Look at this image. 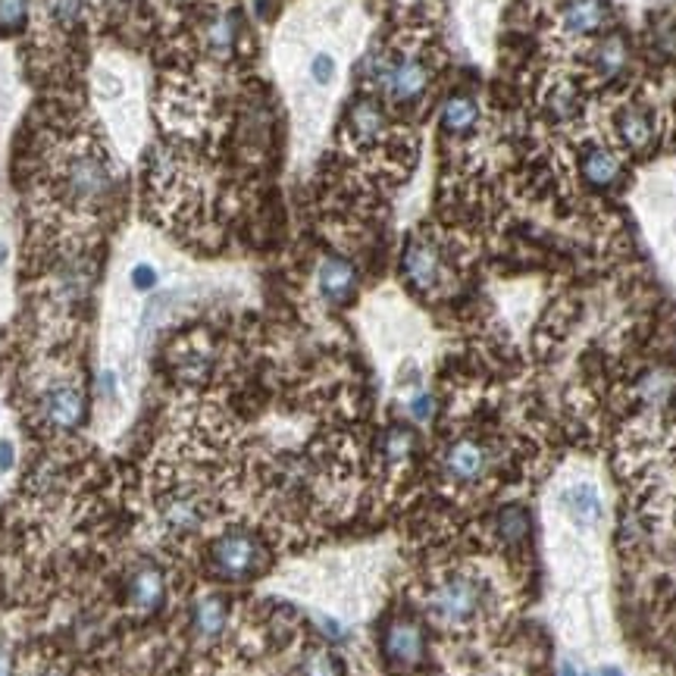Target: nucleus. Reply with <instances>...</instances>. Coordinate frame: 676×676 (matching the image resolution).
I'll return each instance as SVG.
<instances>
[{
	"label": "nucleus",
	"instance_id": "1",
	"mask_svg": "<svg viewBox=\"0 0 676 676\" xmlns=\"http://www.w3.org/2000/svg\"><path fill=\"white\" fill-rule=\"evenodd\" d=\"M489 607V583L476 573H448L426 592V614L442 630H470Z\"/></svg>",
	"mask_w": 676,
	"mask_h": 676
},
{
	"label": "nucleus",
	"instance_id": "2",
	"mask_svg": "<svg viewBox=\"0 0 676 676\" xmlns=\"http://www.w3.org/2000/svg\"><path fill=\"white\" fill-rule=\"evenodd\" d=\"M367 79L376 92L392 104H417L429 82H432V67L420 50L411 47H392L376 54L367 63Z\"/></svg>",
	"mask_w": 676,
	"mask_h": 676
},
{
	"label": "nucleus",
	"instance_id": "3",
	"mask_svg": "<svg viewBox=\"0 0 676 676\" xmlns=\"http://www.w3.org/2000/svg\"><path fill=\"white\" fill-rule=\"evenodd\" d=\"M211 564L216 577H223L229 583H245V580H251L263 570L266 548L254 533L233 530V533H223L211 545Z\"/></svg>",
	"mask_w": 676,
	"mask_h": 676
},
{
	"label": "nucleus",
	"instance_id": "4",
	"mask_svg": "<svg viewBox=\"0 0 676 676\" xmlns=\"http://www.w3.org/2000/svg\"><path fill=\"white\" fill-rule=\"evenodd\" d=\"M60 186H63V194L70 198L72 204L94 207V204L107 201V194H110V186H114L110 166L100 157V151L82 147V151H75L70 161L63 164Z\"/></svg>",
	"mask_w": 676,
	"mask_h": 676
},
{
	"label": "nucleus",
	"instance_id": "5",
	"mask_svg": "<svg viewBox=\"0 0 676 676\" xmlns=\"http://www.w3.org/2000/svg\"><path fill=\"white\" fill-rule=\"evenodd\" d=\"M495 470V451L491 444L479 439H458L444 448L442 454V476L458 486V489H473L483 486Z\"/></svg>",
	"mask_w": 676,
	"mask_h": 676
},
{
	"label": "nucleus",
	"instance_id": "6",
	"mask_svg": "<svg viewBox=\"0 0 676 676\" xmlns=\"http://www.w3.org/2000/svg\"><path fill=\"white\" fill-rule=\"evenodd\" d=\"M401 276L423 295L439 292L444 285V276H448L442 248L429 238H414L401 254Z\"/></svg>",
	"mask_w": 676,
	"mask_h": 676
},
{
	"label": "nucleus",
	"instance_id": "7",
	"mask_svg": "<svg viewBox=\"0 0 676 676\" xmlns=\"http://www.w3.org/2000/svg\"><path fill=\"white\" fill-rule=\"evenodd\" d=\"M382 654L395 671H417L426 661V630L414 617H395L382 630Z\"/></svg>",
	"mask_w": 676,
	"mask_h": 676
},
{
	"label": "nucleus",
	"instance_id": "8",
	"mask_svg": "<svg viewBox=\"0 0 676 676\" xmlns=\"http://www.w3.org/2000/svg\"><path fill=\"white\" fill-rule=\"evenodd\" d=\"M614 132H617V139H620V144H624L627 151L645 154V151H652L654 141H657V119H654L649 107L627 104V107H620L617 117H614Z\"/></svg>",
	"mask_w": 676,
	"mask_h": 676
},
{
	"label": "nucleus",
	"instance_id": "9",
	"mask_svg": "<svg viewBox=\"0 0 676 676\" xmlns=\"http://www.w3.org/2000/svg\"><path fill=\"white\" fill-rule=\"evenodd\" d=\"M348 135L354 144H364V147H373V144H382L386 135H389V114L386 107L364 94L351 104L348 110Z\"/></svg>",
	"mask_w": 676,
	"mask_h": 676
},
{
	"label": "nucleus",
	"instance_id": "10",
	"mask_svg": "<svg viewBox=\"0 0 676 676\" xmlns=\"http://www.w3.org/2000/svg\"><path fill=\"white\" fill-rule=\"evenodd\" d=\"M41 417L54 429H75L85 420V395L70 382L54 386L41 398Z\"/></svg>",
	"mask_w": 676,
	"mask_h": 676
},
{
	"label": "nucleus",
	"instance_id": "11",
	"mask_svg": "<svg viewBox=\"0 0 676 676\" xmlns=\"http://www.w3.org/2000/svg\"><path fill=\"white\" fill-rule=\"evenodd\" d=\"M607 20H610V10H607L605 0H567L558 13L560 28H564L570 38L598 35L607 25Z\"/></svg>",
	"mask_w": 676,
	"mask_h": 676
},
{
	"label": "nucleus",
	"instance_id": "12",
	"mask_svg": "<svg viewBox=\"0 0 676 676\" xmlns=\"http://www.w3.org/2000/svg\"><path fill=\"white\" fill-rule=\"evenodd\" d=\"M317 288L327 304H348L357 292V270L345 257H323L317 270Z\"/></svg>",
	"mask_w": 676,
	"mask_h": 676
},
{
	"label": "nucleus",
	"instance_id": "13",
	"mask_svg": "<svg viewBox=\"0 0 676 676\" xmlns=\"http://www.w3.org/2000/svg\"><path fill=\"white\" fill-rule=\"evenodd\" d=\"M580 173H583V179L592 188L610 191L624 179V161L607 144H589L583 151V157H580Z\"/></svg>",
	"mask_w": 676,
	"mask_h": 676
},
{
	"label": "nucleus",
	"instance_id": "14",
	"mask_svg": "<svg viewBox=\"0 0 676 676\" xmlns=\"http://www.w3.org/2000/svg\"><path fill=\"white\" fill-rule=\"evenodd\" d=\"M204 517H207L204 501H201L198 495H191V491H173L164 505H161V520H164V526L169 533H179V536L198 533L201 523H204Z\"/></svg>",
	"mask_w": 676,
	"mask_h": 676
},
{
	"label": "nucleus",
	"instance_id": "15",
	"mask_svg": "<svg viewBox=\"0 0 676 676\" xmlns=\"http://www.w3.org/2000/svg\"><path fill=\"white\" fill-rule=\"evenodd\" d=\"M589 70L598 82H614L630 70V45L624 35H607L589 54Z\"/></svg>",
	"mask_w": 676,
	"mask_h": 676
},
{
	"label": "nucleus",
	"instance_id": "16",
	"mask_svg": "<svg viewBox=\"0 0 676 676\" xmlns=\"http://www.w3.org/2000/svg\"><path fill=\"white\" fill-rule=\"evenodd\" d=\"M479 126V104L473 94H451L442 104V129L451 139H466Z\"/></svg>",
	"mask_w": 676,
	"mask_h": 676
},
{
	"label": "nucleus",
	"instance_id": "17",
	"mask_svg": "<svg viewBox=\"0 0 676 676\" xmlns=\"http://www.w3.org/2000/svg\"><path fill=\"white\" fill-rule=\"evenodd\" d=\"M533 530V517L523 505H505L491 520V533L505 548H520Z\"/></svg>",
	"mask_w": 676,
	"mask_h": 676
},
{
	"label": "nucleus",
	"instance_id": "18",
	"mask_svg": "<svg viewBox=\"0 0 676 676\" xmlns=\"http://www.w3.org/2000/svg\"><path fill=\"white\" fill-rule=\"evenodd\" d=\"M164 573H161L154 564H144V567H139V570L132 573V580H129V598H132V605L141 607V610H157V607L164 605Z\"/></svg>",
	"mask_w": 676,
	"mask_h": 676
},
{
	"label": "nucleus",
	"instance_id": "19",
	"mask_svg": "<svg viewBox=\"0 0 676 676\" xmlns=\"http://www.w3.org/2000/svg\"><path fill=\"white\" fill-rule=\"evenodd\" d=\"M226 624H229V605H226V598H220V595H207V598H201V602L194 605L191 627H194V632H198V639H204V642L220 639L223 630H226Z\"/></svg>",
	"mask_w": 676,
	"mask_h": 676
},
{
	"label": "nucleus",
	"instance_id": "20",
	"mask_svg": "<svg viewBox=\"0 0 676 676\" xmlns=\"http://www.w3.org/2000/svg\"><path fill=\"white\" fill-rule=\"evenodd\" d=\"M564 511L573 517V523L592 526V523L602 520V498L592 486H573L564 495Z\"/></svg>",
	"mask_w": 676,
	"mask_h": 676
},
{
	"label": "nucleus",
	"instance_id": "21",
	"mask_svg": "<svg viewBox=\"0 0 676 676\" xmlns=\"http://www.w3.org/2000/svg\"><path fill=\"white\" fill-rule=\"evenodd\" d=\"M580 110H583V97L567 82H558L552 92L545 94V114L555 122H570V119L580 117Z\"/></svg>",
	"mask_w": 676,
	"mask_h": 676
},
{
	"label": "nucleus",
	"instance_id": "22",
	"mask_svg": "<svg viewBox=\"0 0 676 676\" xmlns=\"http://www.w3.org/2000/svg\"><path fill=\"white\" fill-rule=\"evenodd\" d=\"M204 45L213 57H229L238 45V20L235 16H213L204 28Z\"/></svg>",
	"mask_w": 676,
	"mask_h": 676
},
{
	"label": "nucleus",
	"instance_id": "23",
	"mask_svg": "<svg viewBox=\"0 0 676 676\" xmlns=\"http://www.w3.org/2000/svg\"><path fill=\"white\" fill-rule=\"evenodd\" d=\"M414 451H417V436H414L411 426H392L382 436V454H386L389 464H404Z\"/></svg>",
	"mask_w": 676,
	"mask_h": 676
},
{
	"label": "nucleus",
	"instance_id": "24",
	"mask_svg": "<svg viewBox=\"0 0 676 676\" xmlns=\"http://www.w3.org/2000/svg\"><path fill=\"white\" fill-rule=\"evenodd\" d=\"M295 676H345V671H342V661L335 654L327 649H313V652L304 654Z\"/></svg>",
	"mask_w": 676,
	"mask_h": 676
},
{
	"label": "nucleus",
	"instance_id": "25",
	"mask_svg": "<svg viewBox=\"0 0 676 676\" xmlns=\"http://www.w3.org/2000/svg\"><path fill=\"white\" fill-rule=\"evenodd\" d=\"M310 79H313L320 88L332 85V79H335V60H332V54H317V57L310 60Z\"/></svg>",
	"mask_w": 676,
	"mask_h": 676
},
{
	"label": "nucleus",
	"instance_id": "26",
	"mask_svg": "<svg viewBox=\"0 0 676 676\" xmlns=\"http://www.w3.org/2000/svg\"><path fill=\"white\" fill-rule=\"evenodd\" d=\"M25 13H28V0H0V25L16 28L23 25Z\"/></svg>",
	"mask_w": 676,
	"mask_h": 676
},
{
	"label": "nucleus",
	"instance_id": "27",
	"mask_svg": "<svg viewBox=\"0 0 676 676\" xmlns=\"http://www.w3.org/2000/svg\"><path fill=\"white\" fill-rule=\"evenodd\" d=\"M407 411H411V417L417 423H429L432 414H436V401H432L429 392H414L411 401H407Z\"/></svg>",
	"mask_w": 676,
	"mask_h": 676
},
{
	"label": "nucleus",
	"instance_id": "28",
	"mask_svg": "<svg viewBox=\"0 0 676 676\" xmlns=\"http://www.w3.org/2000/svg\"><path fill=\"white\" fill-rule=\"evenodd\" d=\"M50 16L60 25H72L82 16V0H50Z\"/></svg>",
	"mask_w": 676,
	"mask_h": 676
},
{
	"label": "nucleus",
	"instance_id": "29",
	"mask_svg": "<svg viewBox=\"0 0 676 676\" xmlns=\"http://www.w3.org/2000/svg\"><path fill=\"white\" fill-rule=\"evenodd\" d=\"M132 285H135L139 292H151V288L157 285V270H154L151 263H135V270H132Z\"/></svg>",
	"mask_w": 676,
	"mask_h": 676
},
{
	"label": "nucleus",
	"instance_id": "30",
	"mask_svg": "<svg viewBox=\"0 0 676 676\" xmlns=\"http://www.w3.org/2000/svg\"><path fill=\"white\" fill-rule=\"evenodd\" d=\"M13 671H16L13 654H10V649H3V645H0V676H13Z\"/></svg>",
	"mask_w": 676,
	"mask_h": 676
},
{
	"label": "nucleus",
	"instance_id": "31",
	"mask_svg": "<svg viewBox=\"0 0 676 676\" xmlns=\"http://www.w3.org/2000/svg\"><path fill=\"white\" fill-rule=\"evenodd\" d=\"M13 466V444L0 442V473H7Z\"/></svg>",
	"mask_w": 676,
	"mask_h": 676
},
{
	"label": "nucleus",
	"instance_id": "32",
	"mask_svg": "<svg viewBox=\"0 0 676 676\" xmlns=\"http://www.w3.org/2000/svg\"><path fill=\"white\" fill-rule=\"evenodd\" d=\"M560 676H580V674H577V671H573L570 664H564V667H560Z\"/></svg>",
	"mask_w": 676,
	"mask_h": 676
},
{
	"label": "nucleus",
	"instance_id": "33",
	"mask_svg": "<svg viewBox=\"0 0 676 676\" xmlns=\"http://www.w3.org/2000/svg\"><path fill=\"white\" fill-rule=\"evenodd\" d=\"M602 676H620V671H614V667H607V671H605V674H602Z\"/></svg>",
	"mask_w": 676,
	"mask_h": 676
},
{
	"label": "nucleus",
	"instance_id": "34",
	"mask_svg": "<svg viewBox=\"0 0 676 676\" xmlns=\"http://www.w3.org/2000/svg\"><path fill=\"white\" fill-rule=\"evenodd\" d=\"M0 263H3V248H0Z\"/></svg>",
	"mask_w": 676,
	"mask_h": 676
}]
</instances>
